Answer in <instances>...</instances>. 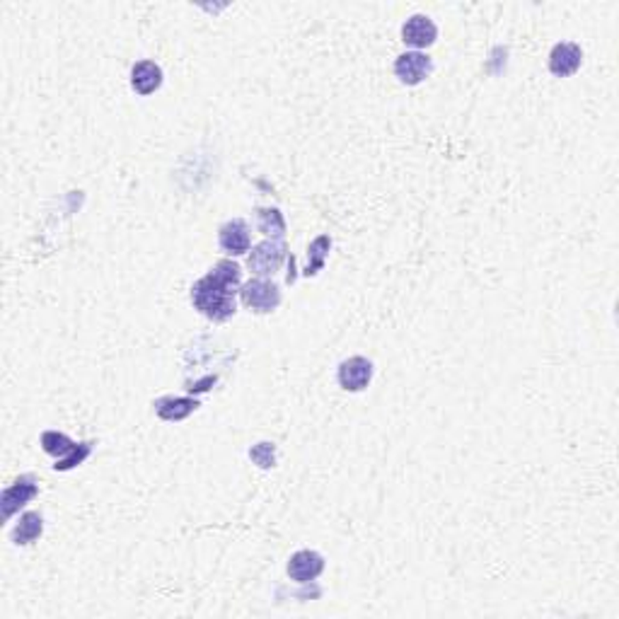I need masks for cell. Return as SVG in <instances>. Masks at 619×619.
<instances>
[{"mask_svg":"<svg viewBox=\"0 0 619 619\" xmlns=\"http://www.w3.org/2000/svg\"><path fill=\"white\" fill-rule=\"evenodd\" d=\"M239 288H242V269L231 259H223L204 278H199L192 286V302L204 317L213 322H228L238 312L235 295Z\"/></svg>","mask_w":619,"mask_h":619,"instance_id":"cell-1","label":"cell"},{"mask_svg":"<svg viewBox=\"0 0 619 619\" xmlns=\"http://www.w3.org/2000/svg\"><path fill=\"white\" fill-rule=\"evenodd\" d=\"M286 257H288V247H286L284 239H264L249 249L247 266L249 271L259 278H269L284 266Z\"/></svg>","mask_w":619,"mask_h":619,"instance_id":"cell-2","label":"cell"},{"mask_svg":"<svg viewBox=\"0 0 619 619\" xmlns=\"http://www.w3.org/2000/svg\"><path fill=\"white\" fill-rule=\"evenodd\" d=\"M239 301L257 315H269L281 305V288L269 278H252L239 288Z\"/></svg>","mask_w":619,"mask_h":619,"instance_id":"cell-3","label":"cell"},{"mask_svg":"<svg viewBox=\"0 0 619 619\" xmlns=\"http://www.w3.org/2000/svg\"><path fill=\"white\" fill-rule=\"evenodd\" d=\"M336 378L346 392H363L372 380V363L363 356H351L339 363Z\"/></svg>","mask_w":619,"mask_h":619,"instance_id":"cell-4","label":"cell"},{"mask_svg":"<svg viewBox=\"0 0 619 619\" xmlns=\"http://www.w3.org/2000/svg\"><path fill=\"white\" fill-rule=\"evenodd\" d=\"M39 494V487H36V479L32 474H22L18 482H12L3 496H0V508H3V518L8 521L12 515L18 513L22 505H27L35 496Z\"/></svg>","mask_w":619,"mask_h":619,"instance_id":"cell-5","label":"cell"},{"mask_svg":"<svg viewBox=\"0 0 619 619\" xmlns=\"http://www.w3.org/2000/svg\"><path fill=\"white\" fill-rule=\"evenodd\" d=\"M434 71V61L421 51H407L397 56L395 61V75L399 78V82L404 85H419L424 82Z\"/></svg>","mask_w":619,"mask_h":619,"instance_id":"cell-6","label":"cell"},{"mask_svg":"<svg viewBox=\"0 0 619 619\" xmlns=\"http://www.w3.org/2000/svg\"><path fill=\"white\" fill-rule=\"evenodd\" d=\"M435 39H438V27L428 15H411L402 25V42L416 49V51L434 46Z\"/></svg>","mask_w":619,"mask_h":619,"instance_id":"cell-7","label":"cell"},{"mask_svg":"<svg viewBox=\"0 0 619 619\" xmlns=\"http://www.w3.org/2000/svg\"><path fill=\"white\" fill-rule=\"evenodd\" d=\"M218 245L225 255L231 257H242L252 249V238H249V225L242 218H232L218 231Z\"/></svg>","mask_w":619,"mask_h":619,"instance_id":"cell-8","label":"cell"},{"mask_svg":"<svg viewBox=\"0 0 619 619\" xmlns=\"http://www.w3.org/2000/svg\"><path fill=\"white\" fill-rule=\"evenodd\" d=\"M581 63H584V51L574 42H559L549 53V71L554 73L557 78L574 75L581 68Z\"/></svg>","mask_w":619,"mask_h":619,"instance_id":"cell-9","label":"cell"},{"mask_svg":"<svg viewBox=\"0 0 619 619\" xmlns=\"http://www.w3.org/2000/svg\"><path fill=\"white\" fill-rule=\"evenodd\" d=\"M322 571H325V557L312 549H301L288 559V576L295 584H310L319 578Z\"/></svg>","mask_w":619,"mask_h":619,"instance_id":"cell-10","label":"cell"},{"mask_svg":"<svg viewBox=\"0 0 619 619\" xmlns=\"http://www.w3.org/2000/svg\"><path fill=\"white\" fill-rule=\"evenodd\" d=\"M162 85V68L155 61H138L131 68V88L148 98Z\"/></svg>","mask_w":619,"mask_h":619,"instance_id":"cell-11","label":"cell"},{"mask_svg":"<svg viewBox=\"0 0 619 619\" xmlns=\"http://www.w3.org/2000/svg\"><path fill=\"white\" fill-rule=\"evenodd\" d=\"M201 407L194 397H162L155 402V414L162 421H182L189 414H194Z\"/></svg>","mask_w":619,"mask_h":619,"instance_id":"cell-12","label":"cell"},{"mask_svg":"<svg viewBox=\"0 0 619 619\" xmlns=\"http://www.w3.org/2000/svg\"><path fill=\"white\" fill-rule=\"evenodd\" d=\"M42 532H44V518H42L39 513H35V511H29V513L22 515L18 525H15V530H12V542L25 547V545H32V542L39 540V537H42Z\"/></svg>","mask_w":619,"mask_h":619,"instance_id":"cell-13","label":"cell"},{"mask_svg":"<svg viewBox=\"0 0 619 619\" xmlns=\"http://www.w3.org/2000/svg\"><path fill=\"white\" fill-rule=\"evenodd\" d=\"M257 228L269 239H284L286 218L278 208H257Z\"/></svg>","mask_w":619,"mask_h":619,"instance_id":"cell-14","label":"cell"},{"mask_svg":"<svg viewBox=\"0 0 619 619\" xmlns=\"http://www.w3.org/2000/svg\"><path fill=\"white\" fill-rule=\"evenodd\" d=\"M75 445H78V443H73L71 438L66 434H61V431H44V434H42V448H44V452H49L51 458H56V460L68 458V455L75 451Z\"/></svg>","mask_w":619,"mask_h":619,"instance_id":"cell-15","label":"cell"},{"mask_svg":"<svg viewBox=\"0 0 619 619\" xmlns=\"http://www.w3.org/2000/svg\"><path fill=\"white\" fill-rule=\"evenodd\" d=\"M329 249H332V239L327 235H319L310 242L308 247V266H305V276H315L325 266V259H327Z\"/></svg>","mask_w":619,"mask_h":619,"instance_id":"cell-16","label":"cell"},{"mask_svg":"<svg viewBox=\"0 0 619 619\" xmlns=\"http://www.w3.org/2000/svg\"><path fill=\"white\" fill-rule=\"evenodd\" d=\"M249 460L259 465L262 469H271L276 465V445L274 443H257L249 451Z\"/></svg>","mask_w":619,"mask_h":619,"instance_id":"cell-17","label":"cell"},{"mask_svg":"<svg viewBox=\"0 0 619 619\" xmlns=\"http://www.w3.org/2000/svg\"><path fill=\"white\" fill-rule=\"evenodd\" d=\"M90 452H92V443H78V445H75V451H73L68 458L56 460L53 469H56V472H68V469L78 467V465H82V462L88 460Z\"/></svg>","mask_w":619,"mask_h":619,"instance_id":"cell-18","label":"cell"}]
</instances>
